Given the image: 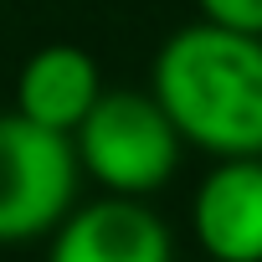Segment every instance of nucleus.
I'll return each mask as SVG.
<instances>
[{"instance_id": "obj_1", "label": "nucleus", "mask_w": 262, "mask_h": 262, "mask_svg": "<svg viewBox=\"0 0 262 262\" xmlns=\"http://www.w3.org/2000/svg\"><path fill=\"white\" fill-rule=\"evenodd\" d=\"M149 93L190 149L211 160L262 155V36L190 21L160 41Z\"/></svg>"}, {"instance_id": "obj_2", "label": "nucleus", "mask_w": 262, "mask_h": 262, "mask_svg": "<svg viewBox=\"0 0 262 262\" xmlns=\"http://www.w3.org/2000/svg\"><path fill=\"white\" fill-rule=\"evenodd\" d=\"M77 165L82 175L108 190V195H139L149 201L155 190H165L185 160V139L175 118L165 113V103L144 88H108L93 113L77 123L72 134Z\"/></svg>"}, {"instance_id": "obj_3", "label": "nucleus", "mask_w": 262, "mask_h": 262, "mask_svg": "<svg viewBox=\"0 0 262 262\" xmlns=\"http://www.w3.org/2000/svg\"><path fill=\"white\" fill-rule=\"evenodd\" d=\"M82 165L67 134L0 113V247L47 242L82 201Z\"/></svg>"}, {"instance_id": "obj_4", "label": "nucleus", "mask_w": 262, "mask_h": 262, "mask_svg": "<svg viewBox=\"0 0 262 262\" xmlns=\"http://www.w3.org/2000/svg\"><path fill=\"white\" fill-rule=\"evenodd\" d=\"M47 262H175V231L149 201L98 190L47 236Z\"/></svg>"}, {"instance_id": "obj_5", "label": "nucleus", "mask_w": 262, "mask_h": 262, "mask_svg": "<svg viewBox=\"0 0 262 262\" xmlns=\"http://www.w3.org/2000/svg\"><path fill=\"white\" fill-rule=\"evenodd\" d=\"M190 242L211 262H262V155L216 160L190 195Z\"/></svg>"}, {"instance_id": "obj_6", "label": "nucleus", "mask_w": 262, "mask_h": 262, "mask_svg": "<svg viewBox=\"0 0 262 262\" xmlns=\"http://www.w3.org/2000/svg\"><path fill=\"white\" fill-rule=\"evenodd\" d=\"M103 93H108L103 67L77 41H47L16 72V113H26L31 123L52 128V134H67V139L77 134V123L93 113V103Z\"/></svg>"}, {"instance_id": "obj_7", "label": "nucleus", "mask_w": 262, "mask_h": 262, "mask_svg": "<svg viewBox=\"0 0 262 262\" xmlns=\"http://www.w3.org/2000/svg\"><path fill=\"white\" fill-rule=\"evenodd\" d=\"M195 21L242 31V36H262V0H190Z\"/></svg>"}]
</instances>
